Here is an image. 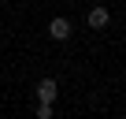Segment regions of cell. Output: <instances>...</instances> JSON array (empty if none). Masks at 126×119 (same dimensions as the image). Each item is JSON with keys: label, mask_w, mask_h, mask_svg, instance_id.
<instances>
[{"label": "cell", "mask_w": 126, "mask_h": 119, "mask_svg": "<svg viewBox=\"0 0 126 119\" xmlns=\"http://www.w3.org/2000/svg\"><path fill=\"white\" fill-rule=\"evenodd\" d=\"M48 37H52V41H67V37H71V19L56 15V19L48 22Z\"/></svg>", "instance_id": "cell-2"}, {"label": "cell", "mask_w": 126, "mask_h": 119, "mask_svg": "<svg viewBox=\"0 0 126 119\" xmlns=\"http://www.w3.org/2000/svg\"><path fill=\"white\" fill-rule=\"evenodd\" d=\"M108 22H111V15H108V8H93V11H89V26H93V30H104Z\"/></svg>", "instance_id": "cell-3"}, {"label": "cell", "mask_w": 126, "mask_h": 119, "mask_svg": "<svg viewBox=\"0 0 126 119\" xmlns=\"http://www.w3.org/2000/svg\"><path fill=\"white\" fill-rule=\"evenodd\" d=\"M37 119H52V104H37Z\"/></svg>", "instance_id": "cell-4"}, {"label": "cell", "mask_w": 126, "mask_h": 119, "mask_svg": "<svg viewBox=\"0 0 126 119\" xmlns=\"http://www.w3.org/2000/svg\"><path fill=\"white\" fill-rule=\"evenodd\" d=\"M33 93H37V100H41V104H52V100L59 97V86H56V78H41Z\"/></svg>", "instance_id": "cell-1"}]
</instances>
